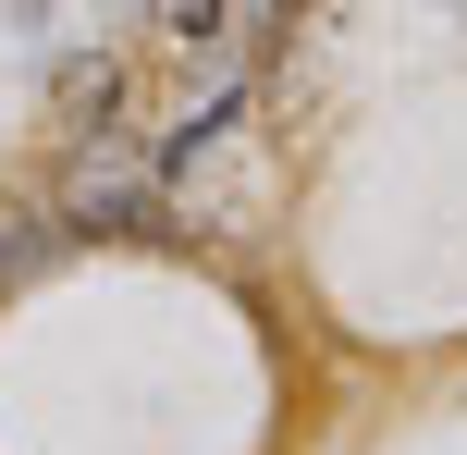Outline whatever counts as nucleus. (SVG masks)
Here are the masks:
<instances>
[{"label": "nucleus", "instance_id": "obj_1", "mask_svg": "<svg viewBox=\"0 0 467 455\" xmlns=\"http://www.w3.org/2000/svg\"><path fill=\"white\" fill-rule=\"evenodd\" d=\"M148 197H161V148H136L123 123H87L74 136V172H62V222L123 234V222H148Z\"/></svg>", "mask_w": 467, "mask_h": 455}, {"label": "nucleus", "instance_id": "obj_2", "mask_svg": "<svg viewBox=\"0 0 467 455\" xmlns=\"http://www.w3.org/2000/svg\"><path fill=\"white\" fill-rule=\"evenodd\" d=\"M62 234H74L62 210H0V284H25V271H49V259H62Z\"/></svg>", "mask_w": 467, "mask_h": 455}, {"label": "nucleus", "instance_id": "obj_3", "mask_svg": "<svg viewBox=\"0 0 467 455\" xmlns=\"http://www.w3.org/2000/svg\"><path fill=\"white\" fill-rule=\"evenodd\" d=\"M161 37L172 49H222V0H161Z\"/></svg>", "mask_w": 467, "mask_h": 455}]
</instances>
